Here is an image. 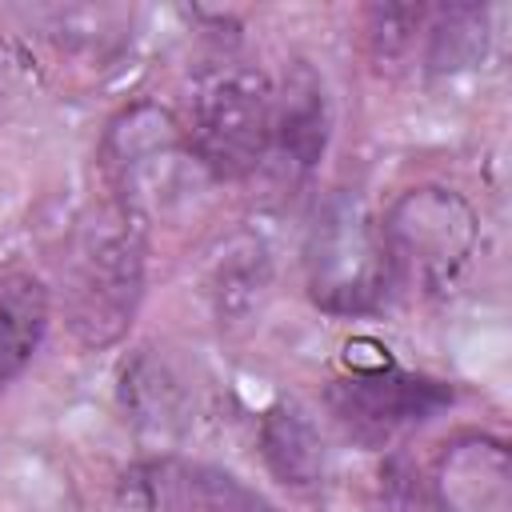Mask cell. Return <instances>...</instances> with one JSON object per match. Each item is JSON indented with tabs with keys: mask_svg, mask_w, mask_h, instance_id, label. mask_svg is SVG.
<instances>
[{
	"mask_svg": "<svg viewBox=\"0 0 512 512\" xmlns=\"http://www.w3.org/2000/svg\"><path fill=\"white\" fill-rule=\"evenodd\" d=\"M144 272L148 220L104 196L76 220L60 264L64 320L80 348L104 352L128 336L144 300Z\"/></svg>",
	"mask_w": 512,
	"mask_h": 512,
	"instance_id": "obj_1",
	"label": "cell"
},
{
	"mask_svg": "<svg viewBox=\"0 0 512 512\" xmlns=\"http://www.w3.org/2000/svg\"><path fill=\"white\" fill-rule=\"evenodd\" d=\"M304 276L316 308L332 316L376 312L392 288L380 220L352 188H336L316 208L304 236Z\"/></svg>",
	"mask_w": 512,
	"mask_h": 512,
	"instance_id": "obj_2",
	"label": "cell"
},
{
	"mask_svg": "<svg viewBox=\"0 0 512 512\" xmlns=\"http://www.w3.org/2000/svg\"><path fill=\"white\" fill-rule=\"evenodd\" d=\"M100 172L108 196L148 220L156 208L164 212L188 192L200 164L176 112L156 100H136L108 120L100 136Z\"/></svg>",
	"mask_w": 512,
	"mask_h": 512,
	"instance_id": "obj_3",
	"label": "cell"
},
{
	"mask_svg": "<svg viewBox=\"0 0 512 512\" xmlns=\"http://www.w3.org/2000/svg\"><path fill=\"white\" fill-rule=\"evenodd\" d=\"M380 240L392 280L440 292L468 268L480 240V220L456 188L416 184L404 188L380 216Z\"/></svg>",
	"mask_w": 512,
	"mask_h": 512,
	"instance_id": "obj_4",
	"label": "cell"
},
{
	"mask_svg": "<svg viewBox=\"0 0 512 512\" xmlns=\"http://www.w3.org/2000/svg\"><path fill=\"white\" fill-rule=\"evenodd\" d=\"M184 136L204 176H252L264 168L272 144V84L252 68L212 72L192 96Z\"/></svg>",
	"mask_w": 512,
	"mask_h": 512,
	"instance_id": "obj_5",
	"label": "cell"
},
{
	"mask_svg": "<svg viewBox=\"0 0 512 512\" xmlns=\"http://www.w3.org/2000/svg\"><path fill=\"white\" fill-rule=\"evenodd\" d=\"M324 400L348 440L364 448H388L416 424L444 412L456 400V388L436 376L372 364L332 380Z\"/></svg>",
	"mask_w": 512,
	"mask_h": 512,
	"instance_id": "obj_6",
	"label": "cell"
},
{
	"mask_svg": "<svg viewBox=\"0 0 512 512\" xmlns=\"http://www.w3.org/2000/svg\"><path fill=\"white\" fill-rule=\"evenodd\" d=\"M120 496L144 512H276L236 472L188 460L148 456L120 476Z\"/></svg>",
	"mask_w": 512,
	"mask_h": 512,
	"instance_id": "obj_7",
	"label": "cell"
},
{
	"mask_svg": "<svg viewBox=\"0 0 512 512\" xmlns=\"http://www.w3.org/2000/svg\"><path fill=\"white\" fill-rule=\"evenodd\" d=\"M328 132H332L328 88L316 76V68L300 60L272 92V144L264 164H272V172L288 188H300L316 172L328 148Z\"/></svg>",
	"mask_w": 512,
	"mask_h": 512,
	"instance_id": "obj_8",
	"label": "cell"
},
{
	"mask_svg": "<svg viewBox=\"0 0 512 512\" xmlns=\"http://www.w3.org/2000/svg\"><path fill=\"white\" fill-rule=\"evenodd\" d=\"M428 484L440 512H504L512 488L504 440L484 432H464L448 440L436 456Z\"/></svg>",
	"mask_w": 512,
	"mask_h": 512,
	"instance_id": "obj_9",
	"label": "cell"
},
{
	"mask_svg": "<svg viewBox=\"0 0 512 512\" xmlns=\"http://www.w3.org/2000/svg\"><path fill=\"white\" fill-rule=\"evenodd\" d=\"M268 284H272V260H268L264 240L252 232H232L212 252L208 272H204V292L220 324L248 320L268 296Z\"/></svg>",
	"mask_w": 512,
	"mask_h": 512,
	"instance_id": "obj_10",
	"label": "cell"
},
{
	"mask_svg": "<svg viewBox=\"0 0 512 512\" xmlns=\"http://www.w3.org/2000/svg\"><path fill=\"white\" fill-rule=\"evenodd\" d=\"M120 404H124L128 420L140 432H152V436H176L192 420L188 416V388H184V380L172 372L168 360H156L152 352H144L132 364H124Z\"/></svg>",
	"mask_w": 512,
	"mask_h": 512,
	"instance_id": "obj_11",
	"label": "cell"
},
{
	"mask_svg": "<svg viewBox=\"0 0 512 512\" xmlns=\"http://www.w3.org/2000/svg\"><path fill=\"white\" fill-rule=\"evenodd\" d=\"M48 288L32 272H0V392L28 368L48 328Z\"/></svg>",
	"mask_w": 512,
	"mask_h": 512,
	"instance_id": "obj_12",
	"label": "cell"
},
{
	"mask_svg": "<svg viewBox=\"0 0 512 512\" xmlns=\"http://www.w3.org/2000/svg\"><path fill=\"white\" fill-rule=\"evenodd\" d=\"M260 456L288 488H316L328 472L324 436L296 404H280L260 420Z\"/></svg>",
	"mask_w": 512,
	"mask_h": 512,
	"instance_id": "obj_13",
	"label": "cell"
},
{
	"mask_svg": "<svg viewBox=\"0 0 512 512\" xmlns=\"http://www.w3.org/2000/svg\"><path fill=\"white\" fill-rule=\"evenodd\" d=\"M488 44V8L484 4H448L436 8L424 28V60L432 72H460L484 56Z\"/></svg>",
	"mask_w": 512,
	"mask_h": 512,
	"instance_id": "obj_14",
	"label": "cell"
},
{
	"mask_svg": "<svg viewBox=\"0 0 512 512\" xmlns=\"http://www.w3.org/2000/svg\"><path fill=\"white\" fill-rule=\"evenodd\" d=\"M128 12L120 8H52L44 16V36L60 52H76L84 60H112L128 32Z\"/></svg>",
	"mask_w": 512,
	"mask_h": 512,
	"instance_id": "obj_15",
	"label": "cell"
},
{
	"mask_svg": "<svg viewBox=\"0 0 512 512\" xmlns=\"http://www.w3.org/2000/svg\"><path fill=\"white\" fill-rule=\"evenodd\" d=\"M380 488L392 504V512H440L432 500V484L428 476L408 460V456H392L380 468Z\"/></svg>",
	"mask_w": 512,
	"mask_h": 512,
	"instance_id": "obj_16",
	"label": "cell"
}]
</instances>
